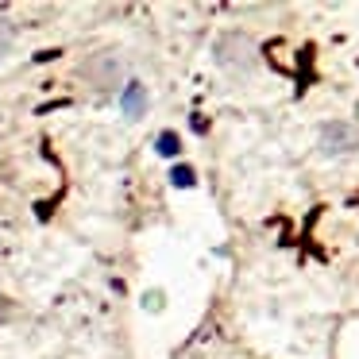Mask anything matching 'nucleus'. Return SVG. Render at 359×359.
I'll return each instance as SVG.
<instances>
[{
	"instance_id": "f257e3e1",
	"label": "nucleus",
	"mask_w": 359,
	"mask_h": 359,
	"mask_svg": "<svg viewBox=\"0 0 359 359\" xmlns=\"http://www.w3.org/2000/svg\"><path fill=\"white\" fill-rule=\"evenodd\" d=\"M217 62L232 74H248L255 66V43L243 32H224L217 39Z\"/></svg>"
},
{
	"instance_id": "f03ea898",
	"label": "nucleus",
	"mask_w": 359,
	"mask_h": 359,
	"mask_svg": "<svg viewBox=\"0 0 359 359\" xmlns=\"http://www.w3.org/2000/svg\"><path fill=\"white\" fill-rule=\"evenodd\" d=\"M320 155L328 158H344V155H355L359 151V128L348 124V120H328L320 124Z\"/></svg>"
},
{
	"instance_id": "7ed1b4c3",
	"label": "nucleus",
	"mask_w": 359,
	"mask_h": 359,
	"mask_svg": "<svg viewBox=\"0 0 359 359\" xmlns=\"http://www.w3.org/2000/svg\"><path fill=\"white\" fill-rule=\"evenodd\" d=\"M120 58L112 55V50H97V55H89L86 62H81V78L89 81L93 89H112L120 81Z\"/></svg>"
},
{
	"instance_id": "20e7f679",
	"label": "nucleus",
	"mask_w": 359,
	"mask_h": 359,
	"mask_svg": "<svg viewBox=\"0 0 359 359\" xmlns=\"http://www.w3.org/2000/svg\"><path fill=\"white\" fill-rule=\"evenodd\" d=\"M120 104H124L128 120H140L147 112V89H143V81H128L124 93H120Z\"/></svg>"
},
{
	"instance_id": "39448f33",
	"label": "nucleus",
	"mask_w": 359,
	"mask_h": 359,
	"mask_svg": "<svg viewBox=\"0 0 359 359\" xmlns=\"http://www.w3.org/2000/svg\"><path fill=\"white\" fill-rule=\"evenodd\" d=\"M170 186H178V189H194L197 186V174H194V166H186V163H178L170 170Z\"/></svg>"
},
{
	"instance_id": "423d86ee",
	"label": "nucleus",
	"mask_w": 359,
	"mask_h": 359,
	"mask_svg": "<svg viewBox=\"0 0 359 359\" xmlns=\"http://www.w3.org/2000/svg\"><path fill=\"white\" fill-rule=\"evenodd\" d=\"M155 151H158V155L170 158V155H178V151H182V140H178L174 132H163V135L155 140Z\"/></svg>"
},
{
	"instance_id": "0eeeda50",
	"label": "nucleus",
	"mask_w": 359,
	"mask_h": 359,
	"mask_svg": "<svg viewBox=\"0 0 359 359\" xmlns=\"http://www.w3.org/2000/svg\"><path fill=\"white\" fill-rule=\"evenodd\" d=\"M147 309H163V294H158V290H151V294H147Z\"/></svg>"
}]
</instances>
